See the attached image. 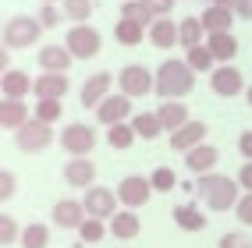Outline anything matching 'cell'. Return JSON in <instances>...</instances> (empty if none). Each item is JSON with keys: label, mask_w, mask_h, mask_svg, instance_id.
I'll use <instances>...</instances> for the list:
<instances>
[{"label": "cell", "mask_w": 252, "mask_h": 248, "mask_svg": "<svg viewBox=\"0 0 252 248\" xmlns=\"http://www.w3.org/2000/svg\"><path fill=\"white\" fill-rule=\"evenodd\" d=\"M199 22H203L206 36H213V32H231V25H234V7H224V4H210L203 14H199Z\"/></svg>", "instance_id": "16"}, {"label": "cell", "mask_w": 252, "mask_h": 248, "mask_svg": "<svg viewBox=\"0 0 252 248\" xmlns=\"http://www.w3.org/2000/svg\"><path fill=\"white\" fill-rule=\"evenodd\" d=\"M234 14L245 18V22H252V0H238V4H234Z\"/></svg>", "instance_id": "46"}, {"label": "cell", "mask_w": 252, "mask_h": 248, "mask_svg": "<svg viewBox=\"0 0 252 248\" xmlns=\"http://www.w3.org/2000/svg\"><path fill=\"white\" fill-rule=\"evenodd\" d=\"M195 89V71L185 60H163L157 71V96L163 99H185Z\"/></svg>", "instance_id": "2"}, {"label": "cell", "mask_w": 252, "mask_h": 248, "mask_svg": "<svg viewBox=\"0 0 252 248\" xmlns=\"http://www.w3.org/2000/svg\"><path fill=\"white\" fill-rule=\"evenodd\" d=\"M238 188L242 185H234L231 177H224V174H203L195 181V192H199V198L213 209V213H227V209H234L238 206Z\"/></svg>", "instance_id": "1"}, {"label": "cell", "mask_w": 252, "mask_h": 248, "mask_svg": "<svg viewBox=\"0 0 252 248\" xmlns=\"http://www.w3.org/2000/svg\"><path fill=\"white\" fill-rule=\"evenodd\" d=\"M64 92H68V75H39L36 78L39 99H64Z\"/></svg>", "instance_id": "24"}, {"label": "cell", "mask_w": 252, "mask_h": 248, "mask_svg": "<svg viewBox=\"0 0 252 248\" xmlns=\"http://www.w3.org/2000/svg\"><path fill=\"white\" fill-rule=\"evenodd\" d=\"M142 4L153 11V18H167V14H171V7H174V0H142Z\"/></svg>", "instance_id": "43"}, {"label": "cell", "mask_w": 252, "mask_h": 248, "mask_svg": "<svg viewBox=\"0 0 252 248\" xmlns=\"http://www.w3.org/2000/svg\"><path fill=\"white\" fill-rule=\"evenodd\" d=\"M114 39L121 43V46H139V43L146 39V28L131 25V22H117V28H114Z\"/></svg>", "instance_id": "32"}, {"label": "cell", "mask_w": 252, "mask_h": 248, "mask_svg": "<svg viewBox=\"0 0 252 248\" xmlns=\"http://www.w3.org/2000/svg\"><path fill=\"white\" fill-rule=\"evenodd\" d=\"M174 223L181 230H203L206 227V217L195 206H174Z\"/></svg>", "instance_id": "29"}, {"label": "cell", "mask_w": 252, "mask_h": 248, "mask_svg": "<svg viewBox=\"0 0 252 248\" xmlns=\"http://www.w3.org/2000/svg\"><path fill=\"white\" fill-rule=\"evenodd\" d=\"M117 202H121V198H117V192H110V188H99V185H93L89 192H86V198H82V206H86V213L93 220H114L117 213Z\"/></svg>", "instance_id": "6"}, {"label": "cell", "mask_w": 252, "mask_h": 248, "mask_svg": "<svg viewBox=\"0 0 252 248\" xmlns=\"http://www.w3.org/2000/svg\"><path fill=\"white\" fill-rule=\"evenodd\" d=\"M121 22H131V25H139V28H149L157 18H153V11H149L142 0H125V4H121Z\"/></svg>", "instance_id": "26"}, {"label": "cell", "mask_w": 252, "mask_h": 248, "mask_svg": "<svg viewBox=\"0 0 252 248\" xmlns=\"http://www.w3.org/2000/svg\"><path fill=\"white\" fill-rule=\"evenodd\" d=\"M149 43H153L157 50L178 46V25H174L171 18H157L153 25H149Z\"/></svg>", "instance_id": "22"}, {"label": "cell", "mask_w": 252, "mask_h": 248, "mask_svg": "<svg viewBox=\"0 0 252 248\" xmlns=\"http://www.w3.org/2000/svg\"><path fill=\"white\" fill-rule=\"evenodd\" d=\"M245 99H249V107H252V85H249V89H245Z\"/></svg>", "instance_id": "48"}, {"label": "cell", "mask_w": 252, "mask_h": 248, "mask_svg": "<svg viewBox=\"0 0 252 248\" xmlns=\"http://www.w3.org/2000/svg\"><path fill=\"white\" fill-rule=\"evenodd\" d=\"M157 113H160V124H163V131H171V135H174V131H181L185 124H189V117H192V113H189V107H185L181 99H163V107H160Z\"/></svg>", "instance_id": "18"}, {"label": "cell", "mask_w": 252, "mask_h": 248, "mask_svg": "<svg viewBox=\"0 0 252 248\" xmlns=\"http://www.w3.org/2000/svg\"><path fill=\"white\" fill-rule=\"evenodd\" d=\"M14 241H22L18 220H14V217H7V213H4V217H0V245H4V248H11Z\"/></svg>", "instance_id": "37"}, {"label": "cell", "mask_w": 252, "mask_h": 248, "mask_svg": "<svg viewBox=\"0 0 252 248\" xmlns=\"http://www.w3.org/2000/svg\"><path fill=\"white\" fill-rule=\"evenodd\" d=\"M135 138H139V135H135V128H131L128 121L107 128V142H110L114 149H131V142H135Z\"/></svg>", "instance_id": "31"}, {"label": "cell", "mask_w": 252, "mask_h": 248, "mask_svg": "<svg viewBox=\"0 0 252 248\" xmlns=\"http://www.w3.org/2000/svg\"><path fill=\"white\" fill-rule=\"evenodd\" d=\"M149 192H153V181L142 177V174H128L121 185H117V198L128 206V209H139L149 202Z\"/></svg>", "instance_id": "9"}, {"label": "cell", "mask_w": 252, "mask_h": 248, "mask_svg": "<svg viewBox=\"0 0 252 248\" xmlns=\"http://www.w3.org/2000/svg\"><path fill=\"white\" fill-rule=\"evenodd\" d=\"M131 128H135V135L139 138H157L160 131H163V124H160V113H135L131 117Z\"/></svg>", "instance_id": "28"}, {"label": "cell", "mask_w": 252, "mask_h": 248, "mask_svg": "<svg viewBox=\"0 0 252 248\" xmlns=\"http://www.w3.org/2000/svg\"><path fill=\"white\" fill-rule=\"evenodd\" d=\"M203 142H206V124L203 121H189L181 131L171 135V149H185V153L195 149V145H203Z\"/></svg>", "instance_id": "21"}, {"label": "cell", "mask_w": 252, "mask_h": 248, "mask_svg": "<svg viewBox=\"0 0 252 248\" xmlns=\"http://www.w3.org/2000/svg\"><path fill=\"white\" fill-rule=\"evenodd\" d=\"M50 245V227L46 223H29L22 230V248H46Z\"/></svg>", "instance_id": "30"}, {"label": "cell", "mask_w": 252, "mask_h": 248, "mask_svg": "<svg viewBox=\"0 0 252 248\" xmlns=\"http://www.w3.org/2000/svg\"><path fill=\"white\" fill-rule=\"evenodd\" d=\"M217 248H252V238L242 234V230H231V234L220 238V245H217Z\"/></svg>", "instance_id": "39"}, {"label": "cell", "mask_w": 252, "mask_h": 248, "mask_svg": "<svg viewBox=\"0 0 252 248\" xmlns=\"http://www.w3.org/2000/svg\"><path fill=\"white\" fill-rule=\"evenodd\" d=\"M110 85H114V75H110V71H96V75H89L86 85H82V107H86V110H96V107L110 96V92H107Z\"/></svg>", "instance_id": "13"}, {"label": "cell", "mask_w": 252, "mask_h": 248, "mask_svg": "<svg viewBox=\"0 0 252 248\" xmlns=\"http://www.w3.org/2000/svg\"><path fill=\"white\" fill-rule=\"evenodd\" d=\"M238 185H242L245 192H252V160H249V163H245V167L238 170Z\"/></svg>", "instance_id": "45"}, {"label": "cell", "mask_w": 252, "mask_h": 248, "mask_svg": "<svg viewBox=\"0 0 252 248\" xmlns=\"http://www.w3.org/2000/svg\"><path fill=\"white\" fill-rule=\"evenodd\" d=\"M238 149H242V156H245V163H249V160H252V128L238 135Z\"/></svg>", "instance_id": "44"}, {"label": "cell", "mask_w": 252, "mask_h": 248, "mask_svg": "<svg viewBox=\"0 0 252 248\" xmlns=\"http://www.w3.org/2000/svg\"><path fill=\"white\" fill-rule=\"evenodd\" d=\"M39 36H43V25H39V18H29V14H14L4 25V46L7 50H25Z\"/></svg>", "instance_id": "3"}, {"label": "cell", "mask_w": 252, "mask_h": 248, "mask_svg": "<svg viewBox=\"0 0 252 248\" xmlns=\"http://www.w3.org/2000/svg\"><path fill=\"white\" fill-rule=\"evenodd\" d=\"M210 89L217 96L231 99V96L245 92V78H242V71L234 68V64H220V68H213V75H210Z\"/></svg>", "instance_id": "10"}, {"label": "cell", "mask_w": 252, "mask_h": 248, "mask_svg": "<svg viewBox=\"0 0 252 248\" xmlns=\"http://www.w3.org/2000/svg\"><path fill=\"white\" fill-rule=\"evenodd\" d=\"M39 64H43L46 75H68V68H71V50L50 43V46L39 50Z\"/></svg>", "instance_id": "17"}, {"label": "cell", "mask_w": 252, "mask_h": 248, "mask_svg": "<svg viewBox=\"0 0 252 248\" xmlns=\"http://www.w3.org/2000/svg\"><path fill=\"white\" fill-rule=\"evenodd\" d=\"M117 85L131 99L149 96V92H157V75H149V68H142V64H128V68H121V75H117Z\"/></svg>", "instance_id": "5"}, {"label": "cell", "mask_w": 252, "mask_h": 248, "mask_svg": "<svg viewBox=\"0 0 252 248\" xmlns=\"http://www.w3.org/2000/svg\"><path fill=\"white\" fill-rule=\"evenodd\" d=\"M43 4H57V0H43Z\"/></svg>", "instance_id": "49"}, {"label": "cell", "mask_w": 252, "mask_h": 248, "mask_svg": "<svg viewBox=\"0 0 252 248\" xmlns=\"http://www.w3.org/2000/svg\"><path fill=\"white\" fill-rule=\"evenodd\" d=\"M61 145H64V153H71L75 160H78V156H89L93 145H96V131H93L89 124L75 121V124H68V128L61 131Z\"/></svg>", "instance_id": "7"}, {"label": "cell", "mask_w": 252, "mask_h": 248, "mask_svg": "<svg viewBox=\"0 0 252 248\" xmlns=\"http://www.w3.org/2000/svg\"><path fill=\"white\" fill-rule=\"evenodd\" d=\"M128 117H131V96H125V92L107 96L103 103L96 107V121H99V124H107V128H114V124H125Z\"/></svg>", "instance_id": "11"}, {"label": "cell", "mask_w": 252, "mask_h": 248, "mask_svg": "<svg viewBox=\"0 0 252 248\" xmlns=\"http://www.w3.org/2000/svg\"><path fill=\"white\" fill-rule=\"evenodd\" d=\"M86 220H89V213L82 206V198H61L54 206V223L64 227V230H78Z\"/></svg>", "instance_id": "12"}, {"label": "cell", "mask_w": 252, "mask_h": 248, "mask_svg": "<svg viewBox=\"0 0 252 248\" xmlns=\"http://www.w3.org/2000/svg\"><path fill=\"white\" fill-rule=\"evenodd\" d=\"M36 117H39V121H46V124H54L57 117H64L61 99H39V103H36Z\"/></svg>", "instance_id": "36"}, {"label": "cell", "mask_w": 252, "mask_h": 248, "mask_svg": "<svg viewBox=\"0 0 252 248\" xmlns=\"http://www.w3.org/2000/svg\"><path fill=\"white\" fill-rule=\"evenodd\" d=\"M93 7H96V0H64V14H68L71 22H78V25H86Z\"/></svg>", "instance_id": "34"}, {"label": "cell", "mask_w": 252, "mask_h": 248, "mask_svg": "<svg viewBox=\"0 0 252 248\" xmlns=\"http://www.w3.org/2000/svg\"><path fill=\"white\" fill-rule=\"evenodd\" d=\"M149 181H153V192H171L178 185V174L171 167H157L153 174H149Z\"/></svg>", "instance_id": "38"}, {"label": "cell", "mask_w": 252, "mask_h": 248, "mask_svg": "<svg viewBox=\"0 0 252 248\" xmlns=\"http://www.w3.org/2000/svg\"><path fill=\"white\" fill-rule=\"evenodd\" d=\"M217 160H220V153H217V145H195V149H189V153H185V167H189L192 174H210L213 167H217Z\"/></svg>", "instance_id": "15"}, {"label": "cell", "mask_w": 252, "mask_h": 248, "mask_svg": "<svg viewBox=\"0 0 252 248\" xmlns=\"http://www.w3.org/2000/svg\"><path fill=\"white\" fill-rule=\"evenodd\" d=\"M203 22L199 18H181L178 22V43L185 46V50H192V46H203Z\"/></svg>", "instance_id": "27"}, {"label": "cell", "mask_w": 252, "mask_h": 248, "mask_svg": "<svg viewBox=\"0 0 252 248\" xmlns=\"http://www.w3.org/2000/svg\"><path fill=\"white\" fill-rule=\"evenodd\" d=\"M29 121H32L29 107L22 99H4V103H0V124H4V131H22Z\"/></svg>", "instance_id": "19"}, {"label": "cell", "mask_w": 252, "mask_h": 248, "mask_svg": "<svg viewBox=\"0 0 252 248\" xmlns=\"http://www.w3.org/2000/svg\"><path fill=\"white\" fill-rule=\"evenodd\" d=\"M234 213H238V220H242L245 227H252V192L238 198V206H234Z\"/></svg>", "instance_id": "40"}, {"label": "cell", "mask_w": 252, "mask_h": 248, "mask_svg": "<svg viewBox=\"0 0 252 248\" xmlns=\"http://www.w3.org/2000/svg\"><path fill=\"white\" fill-rule=\"evenodd\" d=\"M57 22H61V11H57L54 4H43V7H39V25H43V28H54Z\"/></svg>", "instance_id": "41"}, {"label": "cell", "mask_w": 252, "mask_h": 248, "mask_svg": "<svg viewBox=\"0 0 252 248\" xmlns=\"http://www.w3.org/2000/svg\"><path fill=\"white\" fill-rule=\"evenodd\" d=\"M93 177H96V163L89 156H78L71 163H64V181H68L71 188H93Z\"/></svg>", "instance_id": "14"}, {"label": "cell", "mask_w": 252, "mask_h": 248, "mask_svg": "<svg viewBox=\"0 0 252 248\" xmlns=\"http://www.w3.org/2000/svg\"><path fill=\"white\" fill-rule=\"evenodd\" d=\"M64 46L71 50V57L89 60V57H96V54H99L103 39H99V32H96V28H89V25H75V28L68 32V39H64Z\"/></svg>", "instance_id": "8"}, {"label": "cell", "mask_w": 252, "mask_h": 248, "mask_svg": "<svg viewBox=\"0 0 252 248\" xmlns=\"http://www.w3.org/2000/svg\"><path fill=\"white\" fill-rule=\"evenodd\" d=\"M206 46L213 60H234L238 57V39L231 36V32H213V36H206Z\"/></svg>", "instance_id": "23"}, {"label": "cell", "mask_w": 252, "mask_h": 248, "mask_svg": "<svg viewBox=\"0 0 252 248\" xmlns=\"http://www.w3.org/2000/svg\"><path fill=\"white\" fill-rule=\"evenodd\" d=\"M0 89H4V99H25L29 92H36V82H32L25 71H4Z\"/></svg>", "instance_id": "20"}, {"label": "cell", "mask_w": 252, "mask_h": 248, "mask_svg": "<svg viewBox=\"0 0 252 248\" xmlns=\"http://www.w3.org/2000/svg\"><path fill=\"white\" fill-rule=\"evenodd\" d=\"M213 4H224V7H234L238 0H213Z\"/></svg>", "instance_id": "47"}, {"label": "cell", "mask_w": 252, "mask_h": 248, "mask_svg": "<svg viewBox=\"0 0 252 248\" xmlns=\"http://www.w3.org/2000/svg\"><path fill=\"white\" fill-rule=\"evenodd\" d=\"M50 142H54V128H50L46 121H39V117H32L22 131H14V145H18L25 156L43 153V149H46Z\"/></svg>", "instance_id": "4"}, {"label": "cell", "mask_w": 252, "mask_h": 248, "mask_svg": "<svg viewBox=\"0 0 252 248\" xmlns=\"http://www.w3.org/2000/svg\"><path fill=\"white\" fill-rule=\"evenodd\" d=\"M185 64H189L192 71H210V68H213L210 46H192V50H185Z\"/></svg>", "instance_id": "33"}, {"label": "cell", "mask_w": 252, "mask_h": 248, "mask_svg": "<svg viewBox=\"0 0 252 248\" xmlns=\"http://www.w3.org/2000/svg\"><path fill=\"white\" fill-rule=\"evenodd\" d=\"M139 230H142V223H139V217H135L131 209H121V213H117V217L110 220V234H114V238H121V241H131V238L139 234Z\"/></svg>", "instance_id": "25"}, {"label": "cell", "mask_w": 252, "mask_h": 248, "mask_svg": "<svg viewBox=\"0 0 252 248\" xmlns=\"http://www.w3.org/2000/svg\"><path fill=\"white\" fill-rule=\"evenodd\" d=\"M78 234H82V241H86V245H96V241H103V234H110V227H103V220H86V223H82L78 227Z\"/></svg>", "instance_id": "35"}, {"label": "cell", "mask_w": 252, "mask_h": 248, "mask_svg": "<svg viewBox=\"0 0 252 248\" xmlns=\"http://www.w3.org/2000/svg\"><path fill=\"white\" fill-rule=\"evenodd\" d=\"M14 188H18L14 174H11V170H0V198H4V202H7L11 195H14Z\"/></svg>", "instance_id": "42"}]
</instances>
